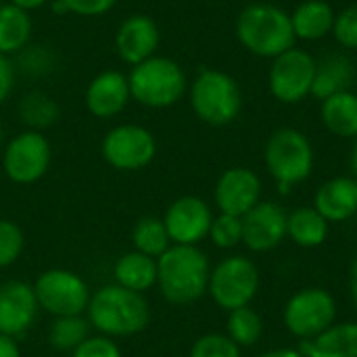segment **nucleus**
Masks as SVG:
<instances>
[{
    "mask_svg": "<svg viewBox=\"0 0 357 357\" xmlns=\"http://www.w3.org/2000/svg\"><path fill=\"white\" fill-rule=\"evenodd\" d=\"M211 266L195 245H172L157 257V287L174 305L199 301L209 287Z\"/></svg>",
    "mask_w": 357,
    "mask_h": 357,
    "instance_id": "1",
    "label": "nucleus"
},
{
    "mask_svg": "<svg viewBox=\"0 0 357 357\" xmlns=\"http://www.w3.org/2000/svg\"><path fill=\"white\" fill-rule=\"evenodd\" d=\"M88 322L105 337H132L149 326L151 307L142 293L107 284L90 297Z\"/></svg>",
    "mask_w": 357,
    "mask_h": 357,
    "instance_id": "2",
    "label": "nucleus"
},
{
    "mask_svg": "<svg viewBox=\"0 0 357 357\" xmlns=\"http://www.w3.org/2000/svg\"><path fill=\"white\" fill-rule=\"evenodd\" d=\"M238 42L257 56L276 59L295 46L291 15L274 4L257 2L241 10L236 19Z\"/></svg>",
    "mask_w": 357,
    "mask_h": 357,
    "instance_id": "3",
    "label": "nucleus"
},
{
    "mask_svg": "<svg viewBox=\"0 0 357 357\" xmlns=\"http://www.w3.org/2000/svg\"><path fill=\"white\" fill-rule=\"evenodd\" d=\"M128 82L132 98L151 109L172 107L186 92L184 69L174 59L157 54L134 65Z\"/></svg>",
    "mask_w": 357,
    "mask_h": 357,
    "instance_id": "4",
    "label": "nucleus"
},
{
    "mask_svg": "<svg viewBox=\"0 0 357 357\" xmlns=\"http://www.w3.org/2000/svg\"><path fill=\"white\" fill-rule=\"evenodd\" d=\"M266 167L282 195L305 182L314 172V146L295 128L276 130L266 144Z\"/></svg>",
    "mask_w": 357,
    "mask_h": 357,
    "instance_id": "5",
    "label": "nucleus"
},
{
    "mask_svg": "<svg viewBox=\"0 0 357 357\" xmlns=\"http://www.w3.org/2000/svg\"><path fill=\"white\" fill-rule=\"evenodd\" d=\"M241 88L224 71L205 69L197 75L190 88V107L195 115L209 126H228L241 113Z\"/></svg>",
    "mask_w": 357,
    "mask_h": 357,
    "instance_id": "6",
    "label": "nucleus"
},
{
    "mask_svg": "<svg viewBox=\"0 0 357 357\" xmlns=\"http://www.w3.org/2000/svg\"><path fill=\"white\" fill-rule=\"evenodd\" d=\"M282 322L284 328L301 343L312 341L337 322V301L326 289H301L287 301Z\"/></svg>",
    "mask_w": 357,
    "mask_h": 357,
    "instance_id": "7",
    "label": "nucleus"
},
{
    "mask_svg": "<svg viewBox=\"0 0 357 357\" xmlns=\"http://www.w3.org/2000/svg\"><path fill=\"white\" fill-rule=\"evenodd\" d=\"M259 291V270L245 255L224 257L209 274L207 293L218 307L232 312L251 305Z\"/></svg>",
    "mask_w": 357,
    "mask_h": 357,
    "instance_id": "8",
    "label": "nucleus"
},
{
    "mask_svg": "<svg viewBox=\"0 0 357 357\" xmlns=\"http://www.w3.org/2000/svg\"><path fill=\"white\" fill-rule=\"evenodd\" d=\"M33 293L38 305L54 318L82 316L90 303V291L84 278L61 268L42 272L33 284Z\"/></svg>",
    "mask_w": 357,
    "mask_h": 357,
    "instance_id": "9",
    "label": "nucleus"
},
{
    "mask_svg": "<svg viewBox=\"0 0 357 357\" xmlns=\"http://www.w3.org/2000/svg\"><path fill=\"white\" fill-rule=\"evenodd\" d=\"M314 75H316V59L310 52L293 46L274 59L268 75L270 92L280 102L287 105L301 102L312 94Z\"/></svg>",
    "mask_w": 357,
    "mask_h": 357,
    "instance_id": "10",
    "label": "nucleus"
},
{
    "mask_svg": "<svg viewBox=\"0 0 357 357\" xmlns=\"http://www.w3.org/2000/svg\"><path fill=\"white\" fill-rule=\"evenodd\" d=\"M100 153L111 167L121 172H136L155 159L157 140L151 130L136 123H123L107 132L100 144Z\"/></svg>",
    "mask_w": 357,
    "mask_h": 357,
    "instance_id": "11",
    "label": "nucleus"
},
{
    "mask_svg": "<svg viewBox=\"0 0 357 357\" xmlns=\"http://www.w3.org/2000/svg\"><path fill=\"white\" fill-rule=\"evenodd\" d=\"M50 157L52 151L46 136L36 130H25L17 134L4 149V174L15 184H33L48 172Z\"/></svg>",
    "mask_w": 357,
    "mask_h": 357,
    "instance_id": "12",
    "label": "nucleus"
},
{
    "mask_svg": "<svg viewBox=\"0 0 357 357\" xmlns=\"http://www.w3.org/2000/svg\"><path fill=\"white\" fill-rule=\"evenodd\" d=\"M213 222L211 207L199 197H180L176 199L163 218L172 245H199L209 236Z\"/></svg>",
    "mask_w": 357,
    "mask_h": 357,
    "instance_id": "13",
    "label": "nucleus"
},
{
    "mask_svg": "<svg viewBox=\"0 0 357 357\" xmlns=\"http://www.w3.org/2000/svg\"><path fill=\"white\" fill-rule=\"evenodd\" d=\"M287 211L272 203L259 201L243 215V245L253 253H268L287 238Z\"/></svg>",
    "mask_w": 357,
    "mask_h": 357,
    "instance_id": "14",
    "label": "nucleus"
},
{
    "mask_svg": "<svg viewBox=\"0 0 357 357\" xmlns=\"http://www.w3.org/2000/svg\"><path fill=\"white\" fill-rule=\"evenodd\" d=\"M213 199L220 213L243 218L261 201V180L249 167H230L220 176Z\"/></svg>",
    "mask_w": 357,
    "mask_h": 357,
    "instance_id": "15",
    "label": "nucleus"
},
{
    "mask_svg": "<svg viewBox=\"0 0 357 357\" xmlns=\"http://www.w3.org/2000/svg\"><path fill=\"white\" fill-rule=\"evenodd\" d=\"M38 299L33 287L21 280H6L0 284V335L21 337L33 324L38 314Z\"/></svg>",
    "mask_w": 357,
    "mask_h": 357,
    "instance_id": "16",
    "label": "nucleus"
},
{
    "mask_svg": "<svg viewBox=\"0 0 357 357\" xmlns=\"http://www.w3.org/2000/svg\"><path fill=\"white\" fill-rule=\"evenodd\" d=\"M161 42V33L157 23L142 13L130 15L121 21L115 33V52L128 65H138L151 56H155Z\"/></svg>",
    "mask_w": 357,
    "mask_h": 357,
    "instance_id": "17",
    "label": "nucleus"
},
{
    "mask_svg": "<svg viewBox=\"0 0 357 357\" xmlns=\"http://www.w3.org/2000/svg\"><path fill=\"white\" fill-rule=\"evenodd\" d=\"M130 98H132L130 82L121 71H115V69L94 75L84 96L88 111L98 119H111L119 115L126 109Z\"/></svg>",
    "mask_w": 357,
    "mask_h": 357,
    "instance_id": "18",
    "label": "nucleus"
},
{
    "mask_svg": "<svg viewBox=\"0 0 357 357\" xmlns=\"http://www.w3.org/2000/svg\"><path fill=\"white\" fill-rule=\"evenodd\" d=\"M314 207L328 224H341L357 213V180L337 176L324 182L314 197Z\"/></svg>",
    "mask_w": 357,
    "mask_h": 357,
    "instance_id": "19",
    "label": "nucleus"
},
{
    "mask_svg": "<svg viewBox=\"0 0 357 357\" xmlns=\"http://www.w3.org/2000/svg\"><path fill=\"white\" fill-rule=\"evenodd\" d=\"M305 357H357V322H335L328 331L299 345Z\"/></svg>",
    "mask_w": 357,
    "mask_h": 357,
    "instance_id": "20",
    "label": "nucleus"
},
{
    "mask_svg": "<svg viewBox=\"0 0 357 357\" xmlns=\"http://www.w3.org/2000/svg\"><path fill=\"white\" fill-rule=\"evenodd\" d=\"M331 224L312 207H297L287 215V236L301 249H316L326 243Z\"/></svg>",
    "mask_w": 357,
    "mask_h": 357,
    "instance_id": "21",
    "label": "nucleus"
},
{
    "mask_svg": "<svg viewBox=\"0 0 357 357\" xmlns=\"http://www.w3.org/2000/svg\"><path fill=\"white\" fill-rule=\"evenodd\" d=\"M354 75H356L354 65L343 54H331V56L322 59L320 63L316 61L312 94L320 100H326L333 94L345 92L354 84Z\"/></svg>",
    "mask_w": 357,
    "mask_h": 357,
    "instance_id": "22",
    "label": "nucleus"
},
{
    "mask_svg": "<svg viewBox=\"0 0 357 357\" xmlns=\"http://www.w3.org/2000/svg\"><path fill=\"white\" fill-rule=\"evenodd\" d=\"M324 128L339 138H357V94L345 90L322 100Z\"/></svg>",
    "mask_w": 357,
    "mask_h": 357,
    "instance_id": "23",
    "label": "nucleus"
},
{
    "mask_svg": "<svg viewBox=\"0 0 357 357\" xmlns=\"http://www.w3.org/2000/svg\"><path fill=\"white\" fill-rule=\"evenodd\" d=\"M113 274L115 284L136 293H144L157 284V259L140 251H130L117 259Z\"/></svg>",
    "mask_w": 357,
    "mask_h": 357,
    "instance_id": "24",
    "label": "nucleus"
},
{
    "mask_svg": "<svg viewBox=\"0 0 357 357\" xmlns=\"http://www.w3.org/2000/svg\"><path fill=\"white\" fill-rule=\"evenodd\" d=\"M295 38L301 40H320L333 31L335 10L324 0H305L291 15Z\"/></svg>",
    "mask_w": 357,
    "mask_h": 357,
    "instance_id": "25",
    "label": "nucleus"
},
{
    "mask_svg": "<svg viewBox=\"0 0 357 357\" xmlns=\"http://www.w3.org/2000/svg\"><path fill=\"white\" fill-rule=\"evenodd\" d=\"M33 31L31 15L15 4H0V54L8 56L25 48Z\"/></svg>",
    "mask_w": 357,
    "mask_h": 357,
    "instance_id": "26",
    "label": "nucleus"
},
{
    "mask_svg": "<svg viewBox=\"0 0 357 357\" xmlns=\"http://www.w3.org/2000/svg\"><path fill=\"white\" fill-rule=\"evenodd\" d=\"M61 111L59 105L44 92H29L19 102V117L21 121L36 132H42L56 123Z\"/></svg>",
    "mask_w": 357,
    "mask_h": 357,
    "instance_id": "27",
    "label": "nucleus"
},
{
    "mask_svg": "<svg viewBox=\"0 0 357 357\" xmlns=\"http://www.w3.org/2000/svg\"><path fill=\"white\" fill-rule=\"evenodd\" d=\"M132 243H134V251H140V253L155 257V259L172 247V241H169V234H167L163 220L151 218V215L142 218L134 226Z\"/></svg>",
    "mask_w": 357,
    "mask_h": 357,
    "instance_id": "28",
    "label": "nucleus"
},
{
    "mask_svg": "<svg viewBox=\"0 0 357 357\" xmlns=\"http://www.w3.org/2000/svg\"><path fill=\"white\" fill-rule=\"evenodd\" d=\"M226 335L243 349V347H253L261 335H264V322L261 316L251 307H238L228 312L226 320Z\"/></svg>",
    "mask_w": 357,
    "mask_h": 357,
    "instance_id": "29",
    "label": "nucleus"
},
{
    "mask_svg": "<svg viewBox=\"0 0 357 357\" xmlns=\"http://www.w3.org/2000/svg\"><path fill=\"white\" fill-rule=\"evenodd\" d=\"M90 337V322L82 316L54 318L50 326V345L59 351H73Z\"/></svg>",
    "mask_w": 357,
    "mask_h": 357,
    "instance_id": "30",
    "label": "nucleus"
},
{
    "mask_svg": "<svg viewBox=\"0 0 357 357\" xmlns=\"http://www.w3.org/2000/svg\"><path fill=\"white\" fill-rule=\"evenodd\" d=\"M209 238L218 249H224V251L238 247L243 243V218L220 213L211 222Z\"/></svg>",
    "mask_w": 357,
    "mask_h": 357,
    "instance_id": "31",
    "label": "nucleus"
},
{
    "mask_svg": "<svg viewBox=\"0 0 357 357\" xmlns=\"http://www.w3.org/2000/svg\"><path fill=\"white\" fill-rule=\"evenodd\" d=\"M190 357H241V347L228 335L209 333L192 343Z\"/></svg>",
    "mask_w": 357,
    "mask_h": 357,
    "instance_id": "32",
    "label": "nucleus"
},
{
    "mask_svg": "<svg viewBox=\"0 0 357 357\" xmlns=\"http://www.w3.org/2000/svg\"><path fill=\"white\" fill-rule=\"evenodd\" d=\"M23 232L10 220H0V270L13 266L23 251Z\"/></svg>",
    "mask_w": 357,
    "mask_h": 357,
    "instance_id": "33",
    "label": "nucleus"
},
{
    "mask_svg": "<svg viewBox=\"0 0 357 357\" xmlns=\"http://www.w3.org/2000/svg\"><path fill=\"white\" fill-rule=\"evenodd\" d=\"M333 33L337 38V42L343 48H357V4L347 6L345 10H341L339 15H335V25H333Z\"/></svg>",
    "mask_w": 357,
    "mask_h": 357,
    "instance_id": "34",
    "label": "nucleus"
},
{
    "mask_svg": "<svg viewBox=\"0 0 357 357\" xmlns=\"http://www.w3.org/2000/svg\"><path fill=\"white\" fill-rule=\"evenodd\" d=\"M71 357H121V349L111 337H88L73 349Z\"/></svg>",
    "mask_w": 357,
    "mask_h": 357,
    "instance_id": "35",
    "label": "nucleus"
},
{
    "mask_svg": "<svg viewBox=\"0 0 357 357\" xmlns=\"http://www.w3.org/2000/svg\"><path fill=\"white\" fill-rule=\"evenodd\" d=\"M117 0H63L67 13L82 15V17H100L115 6Z\"/></svg>",
    "mask_w": 357,
    "mask_h": 357,
    "instance_id": "36",
    "label": "nucleus"
},
{
    "mask_svg": "<svg viewBox=\"0 0 357 357\" xmlns=\"http://www.w3.org/2000/svg\"><path fill=\"white\" fill-rule=\"evenodd\" d=\"M15 88V65L8 56L0 54V105L10 96Z\"/></svg>",
    "mask_w": 357,
    "mask_h": 357,
    "instance_id": "37",
    "label": "nucleus"
},
{
    "mask_svg": "<svg viewBox=\"0 0 357 357\" xmlns=\"http://www.w3.org/2000/svg\"><path fill=\"white\" fill-rule=\"evenodd\" d=\"M0 357H21V349L17 345V339L0 335Z\"/></svg>",
    "mask_w": 357,
    "mask_h": 357,
    "instance_id": "38",
    "label": "nucleus"
},
{
    "mask_svg": "<svg viewBox=\"0 0 357 357\" xmlns=\"http://www.w3.org/2000/svg\"><path fill=\"white\" fill-rule=\"evenodd\" d=\"M259 357H305L303 351L299 347H276V349H270V351H264Z\"/></svg>",
    "mask_w": 357,
    "mask_h": 357,
    "instance_id": "39",
    "label": "nucleus"
},
{
    "mask_svg": "<svg viewBox=\"0 0 357 357\" xmlns=\"http://www.w3.org/2000/svg\"><path fill=\"white\" fill-rule=\"evenodd\" d=\"M349 295H351V303L357 312V255L351 261V268H349Z\"/></svg>",
    "mask_w": 357,
    "mask_h": 357,
    "instance_id": "40",
    "label": "nucleus"
},
{
    "mask_svg": "<svg viewBox=\"0 0 357 357\" xmlns=\"http://www.w3.org/2000/svg\"><path fill=\"white\" fill-rule=\"evenodd\" d=\"M48 0H10V4H15V6H19V8H23V10H33V8H40V6H44Z\"/></svg>",
    "mask_w": 357,
    "mask_h": 357,
    "instance_id": "41",
    "label": "nucleus"
},
{
    "mask_svg": "<svg viewBox=\"0 0 357 357\" xmlns=\"http://www.w3.org/2000/svg\"><path fill=\"white\" fill-rule=\"evenodd\" d=\"M351 172H354V178L357 180V138L354 142V149H351Z\"/></svg>",
    "mask_w": 357,
    "mask_h": 357,
    "instance_id": "42",
    "label": "nucleus"
},
{
    "mask_svg": "<svg viewBox=\"0 0 357 357\" xmlns=\"http://www.w3.org/2000/svg\"><path fill=\"white\" fill-rule=\"evenodd\" d=\"M0 144H2V128H0Z\"/></svg>",
    "mask_w": 357,
    "mask_h": 357,
    "instance_id": "43",
    "label": "nucleus"
},
{
    "mask_svg": "<svg viewBox=\"0 0 357 357\" xmlns=\"http://www.w3.org/2000/svg\"><path fill=\"white\" fill-rule=\"evenodd\" d=\"M0 4H2V0H0Z\"/></svg>",
    "mask_w": 357,
    "mask_h": 357,
    "instance_id": "44",
    "label": "nucleus"
}]
</instances>
